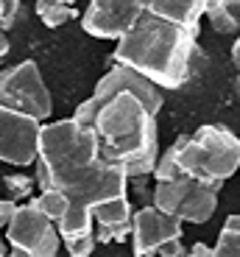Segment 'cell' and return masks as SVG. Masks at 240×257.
<instances>
[{"mask_svg": "<svg viewBox=\"0 0 240 257\" xmlns=\"http://www.w3.org/2000/svg\"><path fill=\"white\" fill-rule=\"evenodd\" d=\"M17 14H20V0H3V6H0V28L9 31L14 26Z\"/></svg>", "mask_w": 240, "mask_h": 257, "instance_id": "21", "label": "cell"}, {"mask_svg": "<svg viewBox=\"0 0 240 257\" xmlns=\"http://www.w3.org/2000/svg\"><path fill=\"white\" fill-rule=\"evenodd\" d=\"M56 224V232L59 238H76V235H87V232H92V226H95V221H92V212L87 204H78V201H70L67 204V210L62 212V218L53 221Z\"/></svg>", "mask_w": 240, "mask_h": 257, "instance_id": "13", "label": "cell"}, {"mask_svg": "<svg viewBox=\"0 0 240 257\" xmlns=\"http://www.w3.org/2000/svg\"><path fill=\"white\" fill-rule=\"evenodd\" d=\"M232 62H234V64H240V45H237V42L232 45Z\"/></svg>", "mask_w": 240, "mask_h": 257, "instance_id": "26", "label": "cell"}, {"mask_svg": "<svg viewBox=\"0 0 240 257\" xmlns=\"http://www.w3.org/2000/svg\"><path fill=\"white\" fill-rule=\"evenodd\" d=\"M39 126H42V120H37V117L0 106V160L17 168L34 165Z\"/></svg>", "mask_w": 240, "mask_h": 257, "instance_id": "8", "label": "cell"}, {"mask_svg": "<svg viewBox=\"0 0 240 257\" xmlns=\"http://www.w3.org/2000/svg\"><path fill=\"white\" fill-rule=\"evenodd\" d=\"M3 229H6V243L12 254L53 257L62 246L56 224L34 204V199H28L26 204H17L12 221Z\"/></svg>", "mask_w": 240, "mask_h": 257, "instance_id": "7", "label": "cell"}, {"mask_svg": "<svg viewBox=\"0 0 240 257\" xmlns=\"http://www.w3.org/2000/svg\"><path fill=\"white\" fill-rule=\"evenodd\" d=\"M148 0H90L81 17V28L95 39H120L134 20L145 12Z\"/></svg>", "mask_w": 240, "mask_h": 257, "instance_id": "9", "label": "cell"}, {"mask_svg": "<svg viewBox=\"0 0 240 257\" xmlns=\"http://www.w3.org/2000/svg\"><path fill=\"white\" fill-rule=\"evenodd\" d=\"M179 171L204 182H226L237 174L240 140L226 126H198L184 137L179 154Z\"/></svg>", "mask_w": 240, "mask_h": 257, "instance_id": "4", "label": "cell"}, {"mask_svg": "<svg viewBox=\"0 0 240 257\" xmlns=\"http://www.w3.org/2000/svg\"><path fill=\"white\" fill-rule=\"evenodd\" d=\"M218 193H221V182H204L182 174L179 179L156 182L151 201H154V207L176 215L179 221L207 224L212 212L218 210Z\"/></svg>", "mask_w": 240, "mask_h": 257, "instance_id": "5", "label": "cell"}, {"mask_svg": "<svg viewBox=\"0 0 240 257\" xmlns=\"http://www.w3.org/2000/svg\"><path fill=\"white\" fill-rule=\"evenodd\" d=\"M0 6H3V0H0Z\"/></svg>", "mask_w": 240, "mask_h": 257, "instance_id": "29", "label": "cell"}, {"mask_svg": "<svg viewBox=\"0 0 240 257\" xmlns=\"http://www.w3.org/2000/svg\"><path fill=\"white\" fill-rule=\"evenodd\" d=\"M184 232V221H179L170 212H162L159 207L148 204L131 212V251L137 257H148L156 251V246L168 238H179Z\"/></svg>", "mask_w": 240, "mask_h": 257, "instance_id": "10", "label": "cell"}, {"mask_svg": "<svg viewBox=\"0 0 240 257\" xmlns=\"http://www.w3.org/2000/svg\"><path fill=\"white\" fill-rule=\"evenodd\" d=\"M37 14L45 28H59L65 26L67 20L78 17L76 6H65V3H56V0H37Z\"/></svg>", "mask_w": 240, "mask_h": 257, "instance_id": "16", "label": "cell"}, {"mask_svg": "<svg viewBox=\"0 0 240 257\" xmlns=\"http://www.w3.org/2000/svg\"><path fill=\"white\" fill-rule=\"evenodd\" d=\"M190 254L193 257H215V249L207 246V243H195L193 249H190Z\"/></svg>", "mask_w": 240, "mask_h": 257, "instance_id": "24", "label": "cell"}, {"mask_svg": "<svg viewBox=\"0 0 240 257\" xmlns=\"http://www.w3.org/2000/svg\"><path fill=\"white\" fill-rule=\"evenodd\" d=\"M3 185H6V196L12 201H17V204L34 193V179L28 174H6Z\"/></svg>", "mask_w": 240, "mask_h": 257, "instance_id": "19", "label": "cell"}, {"mask_svg": "<svg viewBox=\"0 0 240 257\" xmlns=\"http://www.w3.org/2000/svg\"><path fill=\"white\" fill-rule=\"evenodd\" d=\"M162 106L165 95L154 81L129 64L115 62L76 109L73 120L95 135L101 160L120 165L129 179H145L159 154L156 117Z\"/></svg>", "mask_w": 240, "mask_h": 257, "instance_id": "1", "label": "cell"}, {"mask_svg": "<svg viewBox=\"0 0 240 257\" xmlns=\"http://www.w3.org/2000/svg\"><path fill=\"white\" fill-rule=\"evenodd\" d=\"M184 251H187V249H184L182 235H179V238H168V240H162V243L156 246L154 254H162V257H182Z\"/></svg>", "mask_w": 240, "mask_h": 257, "instance_id": "22", "label": "cell"}, {"mask_svg": "<svg viewBox=\"0 0 240 257\" xmlns=\"http://www.w3.org/2000/svg\"><path fill=\"white\" fill-rule=\"evenodd\" d=\"M207 3L209 0H148L145 9L151 14L165 17V20L193 26V23H201L204 12H207Z\"/></svg>", "mask_w": 240, "mask_h": 257, "instance_id": "11", "label": "cell"}, {"mask_svg": "<svg viewBox=\"0 0 240 257\" xmlns=\"http://www.w3.org/2000/svg\"><path fill=\"white\" fill-rule=\"evenodd\" d=\"M92 221L98 226H120V224H131V201L123 196H109L101 199L95 204H90Z\"/></svg>", "mask_w": 240, "mask_h": 257, "instance_id": "12", "label": "cell"}, {"mask_svg": "<svg viewBox=\"0 0 240 257\" xmlns=\"http://www.w3.org/2000/svg\"><path fill=\"white\" fill-rule=\"evenodd\" d=\"M201 26L173 23L145 9L134 26L117 39L115 62L143 73L159 90H179L193 76V51L198 48Z\"/></svg>", "mask_w": 240, "mask_h": 257, "instance_id": "3", "label": "cell"}, {"mask_svg": "<svg viewBox=\"0 0 240 257\" xmlns=\"http://www.w3.org/2000/svg\"><path fill=\"white\" fill-rule=\"evenodd\" d=\"M0 106L26 112V115L37 117V120H48L53 112V98L51 90L42 81L37 62L26 59V62L14 64L0 70Z\"/></svg>", "mask_w": 240, "mask_h": 257, "instance_id": "6", "label": "cell"}, {"mask_svg": "<svg viewBox=\"0 0 240 257\" xmlns=\"http://www.w3.org/2000/svg\"><path fill=\"white\" fill-rule=\"evenodd\" d=\"M215 257H237L240 254V215H229L223 224L218 243L212 246Z\"/></svg>", "mask_w": 240, "mask_h": 257, "instance_id": "17", "label": "cell"}, {"mask_svg": "<svg viewBox=\"0 0 240 257\" xmlns=\"http://www.w3.org/2000/svg\"><path fill=\"white\" fill-rule=\"evenodd\" d=\"M204 17L209 20V26H212L218 34H237L240 0H221V3H212V6H207Z\"/></svg>", "mask_w": 240, "mask_h": 257, "instance_id": "14", "label": "cell"}, {"mask_svg": "<svg viewBox=\"0 0 240 257\" xmlns=\"http://www.w3.org/2000/svg\"><path fill=\"white\" fill-rule=\"evenodd\" d=\"M184 137H187V135H179L173 140V146L165 148L162 154H156V162H154V168H151V176H154L156 182H168V179H179V176H182L179 162H176V154H179Z\"/></svg>", "mask_w": 240, "mask_h": 257, "instance_id": "15", "label": "cell"}, {"mask_svg": "<svg viewBox=\"0 0 240 257\" xmlns=\"http://www.w3.org/2000/svg\"><path fill=\"white\" fill-rule=\"evenodd\" d=\"M6 254V238H3V235H0V257Z\"/></svg>", "mask_w": 240, "mask_h": 257, "instance_id": "27", "label": "cell"}, {"mask_svg": "<svg viewBox=\"0 0 240 257\" xmlns=\"http://www.w3.org/2000/svg\"><path fill=\"white\" fill-rule=\"evenodd\" d=\"M62 243L67 246V251H70L73 257H90L92 251H95V235H92V232H87V235H76V238H65Z\"/></svg>", "mask_w": 240, "mask_h": 257, "instance_id": "20", "label": "cell"}, {"mask_svg": "<svg viewBox=\"0 0 240 257\" xmlns=\"http://www.w3.org/2000/svg\"><path fill=\"white\" fill-rule=\"evenodd\" d=\"M14 210H17V201H12L6 196V199H0V229L12 221V215H14Z\"/></svg>", "mask_w": 240, "mask_h": 257, "instance_id": "23", "label": "cell"}, {"mask_svg": "<svg viewBox=\"0 0 240 257\" xmlns=\"http://www.w3.org/2000/svg\"><path fill=\"white\" fill-rule=\"evenodd\" d=\"M9 31H3V28H0V62H3V59H6V53H9V37H6Z\"/></svg>", "mask_w": 240, "mask_h": 257, "instance_id": "25", "label": "cell"}, {"mask_svg": "<svg viewBox=\"0 0 240 257\" xmlns=\"http://www.w3.org/2000/svg\"><path fill=\"white\" fill-rule=\"evenodd\" d=\"M34 204L45 212L51 221H56V218H62V212L67 210L70 199H67L59 187H48V190H39V196H34Z\"/></svg>", "mask_w": 240, "mask_h": 257, "instance_id": "18", "label": "cell"}, {"mask_svg": "<svg viewBox=\"0 0 240 257\" xmlns=\"http://www.w3.org/2000/svg\"><path fill=\"white\" fill-rule=\"evenodd\" d=\"M56 3H65V6H76V0H56Z\"/></svg>", "mask_w": 240, "mask_h": 257, "instance_id": "28", "label": "cell"}, {"mask_svg": "<svg viewBox=\"0 0 240 257\" xmlns=\"http://www.w3.org/2000/svg\"><path fill=\"white\" fill-rule=\"evenodd\" d=\"M37 160L48 168L51 187H59L70 201L95 204L109 196H123L129 176L120 165L98 157V143L90 128L73 117L39 126Z\"/></svg>", "mask_w": 240, "mask_h": 257, "instance_id": "2", "label": "cell"}]
</instances>
